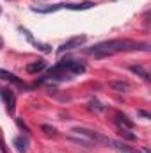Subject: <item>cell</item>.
Instances as JSON below:
<instances>
[{
    "instance_id": "obj_18",
    "label": "cell",
    "mask_w": 151,
    "mask_h": 153,
    "mask_svg": "<svg viewBox=\"0 0 151 153\" xmlns=\"http://www.w3.org/2000/svg\"><path fill=\"white\" fill-rule=\"evenodd\" d=\"M16 123H18V126H20V128H23V130H25V132H27V134H29V128H27V126H25V123H23V121H21V119H16Z\"/></svg>"
},
{
    "instance_id": "obj_15",
    "label": "cell",
    "mask_w": 151,
    "mask_h": 153,
    "mask_svg": "<svg viewBox=\"0 0 151 153\" xmlns=\"http://www.w3.org/2000/svg\"><path fill=\"white\" fill-rule=\"evenodd\" d=\"M41 130H43L46 135H55V134H57V130H55L52 125H43V126H41Z\"/></svg>"
},
{
    "instance_id": "obj_8",
    "label": "cell",
    "mask_w": 151,
    "mask_h": 153,
    "mask_svg": "<svg viewBox=\"0 0 151 153\" xmlns=\"http://www.w3.org/2000/svg\"><path fill=\"white\" fill-rule=\"evenodd\" d=\"M0 78H2V80H7V82H13V84H16V85H21L23 89L27 87V85H25V84H23V82H21V80L18 78V76L14 75V73H11V71L0 70Z\"/></svg>"
},
{
    "instance_id": "obj_16",
    "label": "cell",
    "mask_w": 151,
    "mask_h": 153,
    "mask_svg": "<svg viewBox=\"0 0 151 153\" xmlns=\"http://www.w3.org/2000/svg\"><path fill=\"white\" fill-rule=\"evenodd\" d=\"M121 137H126L128 141H135L137 139V135H133L130 130H126V128H121Z\"/></svg>"
},
{
    "instance_id": "obj_20",
    "label": "cell",
    "mask_w": 151,
    "mask_h": 153,
    "mask_svg": "<svg viewBox=\"0 0 151 153\" xmlns=\"http://www.w3.org/2000/svg\"><path fill=\"white\" fill-rule=\"evenodd\" d=\"M2 46H4V39L0 38V48H2Z\"/></svg>"
},
{
    "instance_id": "obj_11",
    "label": "cell",
    "mask_w": 151,
    "mask_h": 153,
    "mask_svg": "<svg viewBox=\"0 0 151 153\" xmlns=\"http://www.w3.org/2000/svg\"><path fill=\"white\" fill-rule=\"evenodd\" d=\"M14 146H16V150L21 153H25L29 150V137L27 135H20V137H16L14 139Z\"/></svg>"
},
{
    "instance_id": "obj_13",
    "label": "cell",
    "mask_w": 151,
    "mask_h": 153,
    "mask_svg": "<svg viewBox=\"0 0 151 153\" xmlns=\"http://www.w3.org/2000/svg\"><path fill=\"white\" fill-rule=\"evenodd\" d=\"M130 71H132V73H135V75H139V76H142L146 82H150V80H151L150 73H148L142 66H139V64H137V66H130Z\"/></svg>"
},
{
    "instance_id": "obj_17",
    "label": "cell",
    "mask_w": 151,
    "mask_h": 153,
    "mask_svg": "<svg viewBox=\"0 0 151 153\" xmlns=\"http://www.w3.org/2000/svg\"><path fill=\"white\" fill-rule=\"evenodd\" d=\"M0 152H2V153H9V152H7V148H5V143H4L2 135H0Z\"/></svg>"
},
{
    "instance_id": "obj_6",
    "label": "cell",
    "mask_w": 151,
    "mask_h": 153,
    "mask_svg": "<svg viewBox=\"0 0 151 153\" xmlns=\"http://www.w3.org/2000/svg\"><path fill=\"white\" fill-rule=\"evenodd\" d=\"M0 96L9 111V114H14V109H16V96L13 93V89H7V87H0Z\"/></svg>"
},
{
    "instance_id": "obj_7",
    "label": "cell",
    "mask_w": 151,
    "mask_h": 153,
    "mask_svg": "<svg viewBox=\"0 0 151 153\" xmlns=\"http://www.w3.org/2000/svg\"><path fill=\"white\" fill-rule=\"evenodd\" d=\"M20 30H21V32H23V34L27 36V39H29V41H30V43H32L34 46H38V50H41V52H44V53H50V52H52V46H48V45H43V43H39V41H36V39L32 38V34H30V32H29L27 29L20 27Z\"/></svg>"
},
{
    "instance_id": "obj_4",
    "label": "cell",
    "mask_w": 151,
    "mask_h": 153,
    "mask_svg": "<svg viewBox=\"0 0 151 153\" xmlns=\"http://www.w3.org/2000/svg\"><path fill=\"white\" fill-rule=\"evenodd\" d=\"M94 5H96L94 2H82V4H55V5H48V7H32V11H34V13H39V14H50V13L61 11V9L85 11V9H91V7H94Z\"/></svg>"
},
{
    "instance_id": "obj_14",
    "label": "cell",
    "mask_w": 151,
    "mask_h": 153,
    "mask_svg": "<svg viewBox=\"0 0 151 153\" xmlns=\"http://www.w3.org/2000/svg\"><path fill=\"white\" fill-rule=\"evenodd\" d=\"M89 109L91 111H96V112H101V111H105V107L98 102V100H91L89 102Z\"/></svg>"
},
{
    "instance_id": "obj_5",
    "label": "cell",
    "mask_w": 151,
    "mask_h": 153,
    "mask_svg": "<svg viewBox=\"0 0 151 153\" xmlns=\"http://www.w3.org/2000/svg\"><path fill=\"white\" fill-rule=\"evenodd\" d=\"M87 41V36H75V38H70L68 41H64L61 46H59V53H62V52H68V50H75V48H80L84 43Z\"/></svg>"
},
{
    "instance_id": "obj_10",
    "label": "cell",
    "mask_w": 151,
    "mask_h": 153,
    "mask_svg": "<svg viewBox=\"0 0 151 153\" xmlns=\"http://www.w3.org/2000/svg\"><path fill=\"white\" fill-rule=\"evenodd\" d=\"M110 87L117 93H126V91H130V82H126V80H112Z\"/></svg>"
},
{
    "instance_id": "obj_2",
    "label": "cell",
    "mask_w": 151,
    "mask_h": 153,
    "mask_svg": "<svg viewBox=\"0 0 151 153\" xmlns=\"http://www.w3.org/2000/svg\"><path fill=\"white\" fill-rule=\"evenodd\" d=\"M70 141H73L80 146H85V148H91L94 144H101V146H112V139L105 137L103 134L96 132V130H91V128H85V126H75L70 134Z\"/></svg>"
},
{
    "instance_id": "obj_12",
    "label": "cell",
    "mask_w": 151,
    "mask_h": 153,
    "mask_svg": "<svg viewBox=\"0 0 151 153\" xmlns=\"http://www.w3.org/2000/svg\"><path fill=\"white\" fill-rule=\"evenodd\" d=\"M44 68H46V62H44V61H36V62H32V64H27V73L34 75V73L43 71Z\"/></svg>"
},
{
    "instance_id": "obj_21",
    "label": "cell",
    "mask_w": 151,
    "mask_h": 153,
    "mask_svg": "<svg viewBox=\"0 0 151 153\" xmlns=\"http://www.w3.org/2000/svg\"><path fill=\"white\" fill-rule=\"evenodd\" d=\"M0 14H2V9H0Z\"/></svg>"
},
{
    "instance_id": "obj_3",
    "label": "cell",
    "mask_w": 151,
    "mask_h": 153,
    "mask_svg": "<svg viewBox=\"0 0 151 153\" xmlns=\"http://www.w3.org/2000/svg\"><path fill=\"white\" fill-rule=\"evenodd\" d=\"M85 71V64L82 61H75V59H66L57 62L53 68L48 70L46 76L43 80H68L75 75H80Z\"/></svg>"
},
{
    "instance_id": "obj_9",
    "label": "cell",
    "mask_w": 151,
    "mask_h": 153,
    "mask_svg": "<svg viewBox=\"0 0 151 153\" xmlns=\"http://www.w3.org/2000/svg\"><path fill=\"white\" fill-rule=\"evenodd\" d=\"M115 121L119 123V126H121V128H126V130H132V128H133V125H135L133 121H130V117H128V116L121 114V112H117V114H115Z\"/></svg>"
},
{
    "instance_id": "obj_1",
    "label": "cell",
    "mask_w": 151,
    "mask_h": 153,
    "mask_svg": "<svg viewBox=\"0 0 151 153\" xmlns=\"http://www.w3.org/2000/svg\"><path fill=\"white\" fill-rule=\"evenodd\" d=\"M133 50H148V45L142 43H135L130 39H110V41H101L91 48H87L85 52L89 55H94L96 59H103L114 53H121V52H133Z\"/></svg>"
},
{
    "instance_id": "obj_19",
    "label": "cell",
    "mask_w": 151,
    "mask_h": 153,
    "mask_svg": "<svg viewBox=\"0 0 151 153\" xmlns=\"http://www.w3.org/2000/svg\"><path fill=\"white\" fill-rule=\"evenodd\" d=\"M139 114L142 116V117H146V119H150V114H148V112H144V111H139Z\"/></svg>"
}]
</instances>
